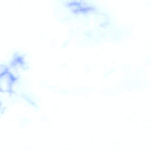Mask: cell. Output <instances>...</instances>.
Wrapping results in <instances>:
<instances>
[{"mask_svg":"<svg viewBox=\"0 0 151 150\" xmlns=\"http://www.w3.org/2000/svg\"><path fill=\"white\" fill-rule=\"evenodd\" d=\"M68 7L75 13H87L95 10V8L81 1H73L67 4Z\"/></svg>","mask_w":151,"mask_h":150,"instance_id":"6da1fadb","label":"cell"}]
</instances>
